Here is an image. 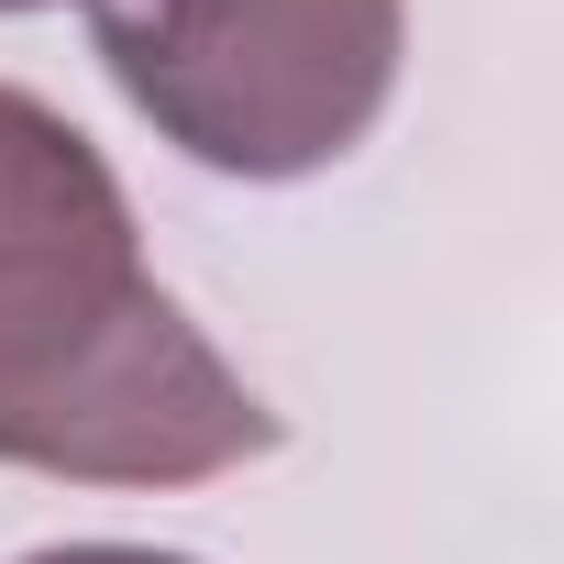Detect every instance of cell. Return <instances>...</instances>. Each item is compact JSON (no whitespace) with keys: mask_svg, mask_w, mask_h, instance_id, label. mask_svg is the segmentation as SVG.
<instances>
[{"mask_svg":"<svg viewBox=\"0 0 564 564\" xmlns=\"http://www.w3.org/2000/svg\"><path fill=\"white\" fill-rule=\"evenodd\" d=\"M276 454V410L144 276L100 144L0 78V465L199 487Z\"/></svg>","mask_w":564,"mask_h":564,"instance_id":"cell-1","label":"cell"},{"mask_svg":"<svg viewBox=\"0 0 564 564\" xmlns=\"http://www.w3.org/2000/svg\"><path fill=\"white\" fill-rule=\"evenodd\" d=\"M111 89L221 177H311L399 89V0H89Z\"/></svg>","mask_w":564,"mask_h":564,"instance_id":"cell-2","label":"cell"},{"mask_svg":"<svg viewBox=\"0 0 564 564\" xmlns=\"http://www.w3.org/2000/svg\"><path fill=\"white\" fill-rule=\"evenodd\" d=\"M23 564H188V553H144V542H56V553H23Z\"/></svg>","mask_w":564,"mask_h":564,"instance_id":"cell-3","label":"cell"},{"mask_svg":"<svg viewBox=\"0 0 564 564\" xmlns=\"http://www.w3.org/2000/svg\"><path fill=\"white\" fill-rule=\"evenodd\" d=\"M0 12H45V0H0Z\"/></svg>","mask_w":564,"mask_h":564,"instance_id":"cell-4","label":"cell"}]
</instances>
